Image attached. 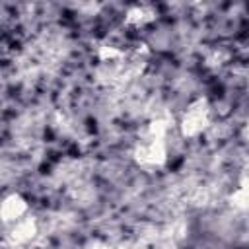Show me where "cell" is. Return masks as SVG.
<instances>
[{
    "label": "cell",
    "mask_w": 249,
    "mask_h": 249,
    "mask_svg": "<svg viewBox=\"0 0 249 249\" xmlns=\"http://www.w3.org/2000/svg\"><path fill=\"white\" fill-rule=\"evenodd\" d=\"M212 123V107L206 97H195L179 117L177 128L183 138H198Z\"/></svg>",
    "instance_id": "cell-1"
},
{
    "label": "cell",
    "mask_w": 249,
    "mask_h": 249,
    "mask_svg": "<svg viewBox=\"0 0 249 249\" xmlns=\"http://www.w3.org/2000/svg\"><path fill=\"white\" fill-rule=\"evenodd\" d=\"M167 140L163 138H154L148 134H140V138L136 140L134 148H132V160L138 167L146 169V171H156L160 167H163L167 163Z\"/></svg>",
    "instance_id": "cell-2"
},
{
    "label": "cell",
    "mask_w": 249,
    "mask_h": 249,
    "mask_svg": "<svg viewBox=\"0 0 249 249\" xmlns=\"http://www.w3.org/2000/svg\"><path fill=\"white\" fill-rule=\"evenodd\" d=\"M37 233H39V224L31 214H27L25 218L6 226V239L16 247L31 243L37 237Z\"/></svg>",
    "instance_id": "cell-3"
},
{
    "label": "cell",
    "mask_w": 249,
    "mask_h": 249,
    "mask_svg": "<svg viewBox=\"0 0 249 249\" xmlns=\"http://www.w3.org/2000/svg\"><path fill=\"white\" fill-rule=\"evenodd\" d=\"M29 214V202L23 195L19 193H10L4 196L2 204H0V218H2V224L4 228L25 218Z\"/></svg>",
    "instance_id": "cell-4"
},
{
    "label": "cell",
    "mask_w": 249,
    "mask_h": 249,
    "mask_svg": "<svg viewBox=\"0 0 249 249\" xmlns=\"http://www.w3.org/2000/svg\"><path fill=\"white\" fill-rule=\"evenodd\" d=\"M158 18V12L150 4H134L128 6L124 12V25L132 29H142L150 23H154Z\"/></svg>",
    "instance_id": "cell-5"
},
{
    "label": "cell",
    "mask_w": 249,
    "mask_h": 249,
    "mask_svg": "<svg viewBox=\"0 0 249 249\" xmlns=\"http://www.w3.org/2000/svg\"><path fill=\"white\" fill-rule=\"evenodd\" d=\"M230 202L233 208H237L241 212H249V175L239 179V183L235 185V189L230 195Z\"/></svg>",
    "instance_id": "cell-6"
},
{
    "label": "cell",
    "mask_w": 249,
    "mask_h": 249,
    "mask_svg": "<svg viewBox=\"0 0 249 249\" xmlns=\"http://www.w3.org/2000/svg\"><path fill=\"white\" fill-rule=\"evenodd\" d=\"M84 249H123V245L119 243H113V241H107V239H89Z\"/></svg>",
    "instance_id": "cell-7"
},
{
    "label": "cell",
    "mask_w": 249,
    "mask_h": 249,
    "mask_svg": "<svg viewBox=\"0 0 249 249\" xmlns=\"http://www.w3.org/2000/svg\"><path fill=\"white\" fill-rule=\"evenodd\" d=\"M241 138L249 144V117H247V121L241 124Z\"/></svg>",
    "instance_id": "cell-8"
}]
</instances>
